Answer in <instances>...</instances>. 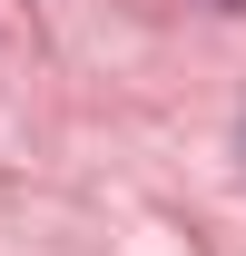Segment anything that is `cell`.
Instances as JSON below:
<instances>
[{
  "label": "cell",
  "mask_w": 246,
  "mask_h": 256,
  "mask_svg": "<svg viewBox=\"0 0 246 256\" xmlns=\"http://www.w3.org/2000/svg\"><path fill=\"white\" fill-rule=\"evenodd\" d=\"M216 10H246V0H216Z\"/></svg>",
  "instance_id": "cell-1"
}]
</instances>
